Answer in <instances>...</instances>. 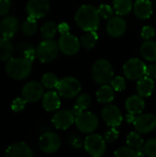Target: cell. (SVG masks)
Instances as JSON below:
<instances>
[{"mask_svg":"<svg viewBox=\"0 0 156 157\" xmlns=\"http://www.w3.org/2000/svg\"><path fill=\"white\" fill-rule=\"evenodd\" d=\"M74 20L84 31L97 30L100 24V16L94 6L83 5L76 10Z\"/></svg>","mask_w":156,"mask_h":157,"instance_id":"1","label":"cell"},{"mask_svg":"<svg viewBox=\"0 0 156 157\" xmlns=\"http://www.w3.org/2000/svg\"><path fill=\"white\" fill-rule=\"evenodd\" d=\"M31 61L25 57L10 58L6 63V72L13 79L23 80L27 78L32 68Z\"/></svg>","mask_w":156,"mask_h":157,"instance_id":"2","label":"cell"},{"mask_svg":"<svg viewBox=\"0 0 156 157\" xmlns=\"http://www.w3.org/2000/svg\"><path fill=\"white\" fill-rule=\"evenodd\" d=\"M92 76L94 81L98 85H107L114 77V70L111 63L105 59L96 61L92 67Z\"/></svg>","mask_w":156,"mask_h":157,"instance_id":"3","label":"cell"},{"mask_svg":"<svg viewBox=\"0 0 156 157\" xmlns=\"http://www.w3.org/2000/svg\"><path fill=\"white\" fill-rule=\"evenodd\" d=\"M59 46L51 39H45L37 47V57L41 63H51L59 54Z\"/></svg>","mask_w":156,"mask_h":157,"instance_id":"4","label":"cell"},{"mask_svg":"<svg viewBox=\"0 0 156 157\" xmlns=\"http://www.w3.org/2000/svg\"><path fill=\"white\" fill-rule=\"evenodd\" d=\"M104 137L100 134H89L84 141V147L86 152L93 157L102 156L107 149V144Z\"/></svg>","mask_w":156,"mask_h":157,"instance_id":"5","label":"cell"},{"mask_svg":"<svg viewBox=\"0 0 156 157\" xmlns=\"http://www.w3.org/2000/svg\"><path fill=\"white\" fill-rule=\"evenodd\" d=\"M75 126L83 133H91L95 132L98 125L99 121L96 114L90 111H83L75 116Z\"/></svg>","mask_w":156,"mask_h":157,"instance_id":"6","label":"cell"},{"mask_svg":"<svg viewBox=\"0 0 156 157\" xmlns=\"http://www.w3.org/2000/svg\"><path fill=\"white\" fill-rule=\"evenodd\" d=\"M81 88L82 86L80 82L73 76H66L61 79L57 86L59 95L68 99L76 97L80 93Z\"/></svg>","mask_w":156,"mask_h":157,"instance_id":"7","label":"cell"},{"mask_svg":"<svg viewBox=\"0 0 156 157\" xmlns=\"http://www.w3.org/2000/svg\"><path fill=\"white\" fill-rule=\"evenodd\" d=\"M146 64L139 58H131L123 65V74L130 80H139L145 75Z\"/></svg>","mask_w":156,"mask_h":157,"instance_id":"8","label":"cell"},{"mask_svg":"<svg viewBox=\"0 0 156 157\" xmlns=\"http://www.w3.org/2000/svg\"><path fill=\"white\" fill-rule=\"evenodd\" d=\"M58 46L60 51L63 54L71 56L76 54L79 52L81 42L76 36L71 33H67V34H63L60 37L58 40Z\"/></svg>","mask_w":156,"mask_h":157,"instance_id":"9","label":"cell"},{"mask_svg":"<svg viewBox=\"0 0 156 157\" xmlns=\"http://www.w3.org/2000/svg\"><path fill=\"white\" fill-rule=\"evenodd\" d=\"M39 145L42 152L46 154H53L59 150L61 146V139L57 133L47 132L40 136Z\"/></svg>","mask_w":156,"mask_h":157,"instance_id":"10","label":"cell"},{"mask_svg":"<svg viewBox=\"0 0 156 157\" xmlns=\"http://www.w3.org/2000/svg\"><path fill=\"white\" fill-rule=\"evenodd\" d=\"M101 117L108 127H119L123 121L120 109L111 104H107L101 110Z\"/></svg>","mask_w":156,"mask_h":157,"instance_id":"11","label":"cell"},{"mask_svg":"<svg viewBox=\"0 0 156 157\" xmlns=\"http://www.w3.org/2000/svg\"><path fill=\"white\" fill-rule=\"evenodd\" d=\"M133 125L136 132L141 134L152 132L156 128V116L152 113L142 114L136 117Z\"/></svg>","mask_w":156,"mask_h":157,"instance_id":"12","label":"cell"},{"mask_svg":"<svg viewBox=\"0 0 156 157\" xmlns=\"http://www.w3.org/2000/svg\"><path fill=\"white\" fill-rule=\"evenodd\" d=\"M43 86L37 81L27 83L22 88V98L27 102H37L43 97Z\"/></svg>","mask_w":156,"mask_h":157,"instance_id":"13","label":"cell"},{"mask_svg":"<svg viewBox=\"0 0 156 157\" xmlns=\"http://www.w3.org/2000/svg\"><path fill=\"white\" fill-rule=\"evenodd\" d=\"M75 121V115L73 110L69 109H61L58 110L52 117L51 122L56 129L66 130L70 128Z\"/></svg>","mask_w":156,"mask_h":157,"instance_id":"14","label":"cell"},{"mask_svg":"<svg viewBox=\"0 0 156 157\" xmlns=\"http://www.w3.org/2000/svg\"><path fill=\"white\" fill-rule=\"evenodd\" d=\"M49 0H29L27 4V13L29 17L36 19L45 17L50 10Z\"/></svg>","mask_w":156,"mask_h":157,"instance_id":"15","label":"cell"},{"mask_svg":"<svg viewBox=\"0 0 156 157\" xmlns=\"http://www.w3.org/2000/svg\"><path fill=\"white\" fill-rule=\"evenodd\" d=\"M107 32L109 36L113 38H118L122 36L127 29L126 20L121 16L112 17L108 19L106 27Z\"/></svg>","mask_w":156,"mask_h":157,"instance_id":"16","label":"cell"},{"mask_svg":"<svg viewBox=\"0 0 156 157\" xmlns=\"http://www.w3.org/2000/svg\"><path fill=\"white\" fill-rule=\"evenodd\" d=\"M19 28V22L14 16H9L2 19L0 22V33L3 37L11 39L13 38Z\"/></svg>","mask_w":156,"mask_h":157,"instance_id":"17","label":"cell"},{"mask_svg":"<svg viewBox=\"0 0 156 157\" xmlns=\"http://www.w3.org/2000/svg\"><path fill=\"white\" fill-rule=\"evenodd\" d=\"M34 155L30 147L23 142L16 143L8 146L6 150V157H32Z\"/></svg>","mask_w":156,"mask_h":157,"instance_id":"18","label":"cell"},{"mask_svg":"<svg viewBox=\"0 0 156 157\" xmlns=\"http://www.w3.org/2000/svg\"><path fill=\"white\" fill-rule=\"evenodd\" d=\"M133 12L139 19H148L153 14L151 0H137L133 5Z\"/></svg>","mask_w":156,"mask_h":157,"instance_id":"19","label":"cell"},{"mask_svg":"<svg viewBox=\"0 0 156 157\" xmlns=\"http://www.w3.org/2000/svg\"><path fill=\"white\" fill-rule=\"evenodd\" d=\"M61 100L59 93L55 91H48L42 97V107L46 111L52 112L60 109Z\"/></svg>","mask_w":156,"mask_h":157,"instance_id":"20","label":"cell"},{"mask_svg":"<svg viewBox=\"0 0 156 157\" xmlns=\"http://www.w3.org/2000/svg\"><path fill=\"white\" fill-rule=\"evenodd\" d=\"M125 108L128 113L139 115L143 111L145 108V102L143 97L140 95H133L127 98L125 102Z\"/></svg>","mask_w":156,"mask_h":157,"instance_id":"21","label":"cell"},{"mask_svg":"<svg viewBox=\"0 0 156 157\" xmlns=\"http://www.w3.org/2000/svg\"><path fill=\"white\" fill-rule=\"evenodd\" d=\"M137 93L143 98H148L150 97L154 90V79L148 77L147 75L143 76L140 78L137 82L136 86Z\"/></svg>","mask_w":156,"mask_h":157,"instance_id":"22","label":"cell"},{"mask_svg":"<svg viewBox=\"0 0 156 157\" xmlns=\"http://www.w3.org/2000/svg\"><path fill=\"white\" fill-rule=\"evenodd\" d=\"M91 103H92V98L88 94H86V93L80 94L75 98L74 105V108L72 110H73L74 114L76 116L79 113L85 111L86 109H88L89 106L91 105Z\"/></svg>","mask_w":156,"mask_h":157,"instance_id":"23","label":"cell"},{"mask_svg":"<svg viewBox=\"0 0 156 157\" xmlns=\"http://www.w3.org/2000/svg\"><path fill=\"white\" fill-rule=\"evenodd\" d=\"M141 54L148 62H156V42L154 40H145L141 46Z\"/></svg>","mask_w":156,"mask_h":157,"instance_id":"24","label":"cell"},{"mask_svg":"<svg viewBox=\"0 0 156 157\" xmlns=\"http://www.w3.org/2000/svg\"><path fill=\"white\" fill-rule=\"evenodd\" d=\"M97 99L101 104H109L114 99V89L112 86L108 85H103L97 91Z\"/></svg>","mask_w":156,"mask_h":157,"instance_id":"25","label":"cell"},{"mask_svg":"<svg viewBox=\"0 0 156 157\" xmlns=\"http://www.w3.org/2000/svg\"><path fill=\"white\" fill-rule=\"evenodd\" d=\"M13 45L9 39L1 37L0 38V61H8L13 54Z\"/></svg>","mask_w":156,"mask_h":157,"instance_id":"26","label":"cell"},{"mask_svg":"<svg viewBox=\"0 0 156 157\" xmlns=\"http://www.w3.org/2000/svg\"><path fill=\"white\" fill-rule=\"evenodd\" d=\"M113 8L119 16H126L132 10L131 0H113Z\"/></svg>","mask_w":156,"mask_h":157,"instance_id":"27","label":"cell"},{"mask_svg":"<svg viewBox=\"0 0 156 157\" xmlns=\"http://www.w3.org/2000/svg\"><path fill=\"white\" fill-rule=\"evenodd\" d=\"M98 40V35L97 33V30H91V31H86V33L81 37L80 42L81 45L86 50H91L95 47Z\"/></svg>","mask_w":156,"mask_h":157,"instance_id":"28","label":"cell"},{"mask_svg":"<svg viewBox=\"0 0 156 157\" xmlns=\"http://www.w3.org/2000/svg\"><path fill=\"white\" fill-rule=\"evenodd\" d=\"M126 143H127L128 146L131 147L134 150H138L140 148H143V144H144L143 138L141 136V133L138 132H130L126 138Z\"/></svg>","mask_w":156,"mask_h":157,"instance_id":"29","label":"cell"},{"mask_svg":"<svg viewBox=\"0 0 156 157\" xmlns=\"http://www.w3.org/2000/svg\"><path fill=\"white\" fill-rule=\"evenodd\" d=\"M57 31H58V25H56V23L53 21L45 22L40 29L41 36L44 39H52Z\"/></svg>","mask_w":156,"mask_h":157,"instance_id":"30","label":"cell"},{"mask_svg":"<svg viewBox=\"0 0 156 157\" xmlns=\"http://www.w3.org/2000/svg\"><path fill=\"white\" fill-rule=\"evenodd\" d=\"M37 29H38V25H37L36 18L31 17H29L27 19H25L21 26L22 32L27 36H32L33 34H35Z\"/></svg>","mask_w":156,"mask_h":157,"instance_id":"31","label":"cell"},{"mask_svg":"<svg viewBox=\"0 0 156 157\" xmlns=\"http://www.w3.org/2000/svg\"><path fill=\"white\" fill-rule=\"evenodd\" d=\"M59 82H60V80H59L58 76L52 73H47V74L43 75V76L41 77L42 86L48 89L57 88Z\"/></svg>","mask_w":156,"mask_h":157,"instance_id":"32","label":"cell"},{"mask_svg":"<svg viewBox=\"0 0 156 157\" xmlns=\"http://www.w3.org/2000/svg\"><path fill=\"white\" fill-rule=\"evenodd\" d=\"M114 155L116 157H137V152L130 146H121L115 151Z\"/></svg>","mask_w":156,"mask_h":157,"instance_id":"33","label":"cell"},{"mask_svg":"<svg viewBox=\"0 0 156 157\" xmlns=\"http://www.w3.org/2000/svg\"><path fill=\"white\" fill-rule=\"evenodd\" d=\"M143 149L145 155L156 157V138L149 139L147 142H145Z\"/></svg>","mask_w":156,"mask_h":157,"instance_id":"34","label":"cell"},{"mask_svg":"<svg viewBox=\"0 0 156 157\" xmlns=\"http://www.w3.org/2000/svg\"><path fill=\"white\" fill-rule=\"evenodd\" d=\"M97 10H98L100 17H103L105 19H109L110 17H113V10H114V8H112L109 5L101 4L98 6Z\"/></svg>","mask_w":156,"mask_h":157,"instance_id":"35","label":"cell"},{"mask_svg":"<svg viewBox=\"0 0 156 157\" xmlns=\"http://www.w3.org/2000/svg\"><path fill=\"white\" fill-rule=\"evenodd\" d=\"M111 84V86L112 88L114 89V91H117V92H120V91H123L126 87V83H125V80L122 76H114L110 82Z\"/></svg>","mask_w":156,"mask_h":157,"instance_id":"36","label":"cell"},{"mask_svg":"<svg viewBox=\"0 0 156 157\" xmlns=\"http://www.w3.org/2000/svg\"><path fill=\"white\" fill-rule=\"evenodd\" d=\"M67 142H68V144L74 149H80L82 148V146H84L83 139L78 134H71L68 137Z\"/></svg>","mask_w":156,"mask_h":157,"instance_id":"37","label":"cell"},{"mask_svg":"<svg viewBox=\"0 0 156 157\" xmlns=\"http://www.w3.org/2000/svg\"><path fill=\"white\" fill-rule=\"evenodd\" d=\"M119 134L120 132L117 130V127H110V129L104 133V139L107 143L111 144V143H114L118 139Z\"/></svg>","mask_w":156,"mask_h":157,"instance_id":"38","label":"cell"},{"mask_svg":"<svg viewBox=\"0 0 156 157\" xmlns=\"http://www.w3.org/2000/svg\"><path fill=\"white\" fill-rule=\"evenodd\" d=\"M23 50H22V53H23V57L27 58L28 60L33 62V60L35 59V57L37 56V52L36 50L34 48H32L31 45L29 44H23Z\"/></svg>","mask_w":156,"mask_h":157,"instance_id":"39","label":"cell"},{"mask_svg":"<svg viewBox=\"0 0 156 157\" xmlns=\"http://www.w3.org/2000/svg\"><path fill=\"white\" fill-rule=\"evenodd\" d=\"M155 29L152 26H144L142 29L141 36L143 40H152L155 36Z\"/></svg>","mask_w":156,"mask_h":157,"instance_id":"40","label":"cell"},{"mask_svg":"<svg viewBox=\"0 0 156 157\" xmlns=\"http://www.w3.org/2000/svg\"><path fill=\"white\" fill-rule=\"evenodd\" d=\"M26 100L22 98H17L14 99V101L11 104V109L14 112H20L25 109L26 106Z\"/></svg>","mask_w":156,"mask_h":157,"instance_id":"41","label":"cell"},{"mask_svg":"<svg viewBox=\"0 0 156 157\" xmlns=\"http://www.w3.org/2000/svg\"><path fill=\"white\" fill-rule=\"evenodd\" d=\"M11 7V0H0V16L6 15Z\"/></svg>","mask_w":156,"mask_h":157,"instance_id":"42","label":"cell"},{"mask_svg":"<svg viewBox=\"0 0 156 157\" xmlns=\"http://www.w3.org/2000/svg\"><path fill=\"white\" fill-rule=\"evenodd\" d=\"M145 75L152 79H156V64H149L146 65Z\"/></svg>","mask_w":156,"mask_h":157,"instance_id":"43","label":"cell"},{"mask_svg":"<svg viewBox=\"0 0 156 157\" xmlns=\"http://www.w3.org/2000/svg\"><path fill=\"white\" fill-rule=\"evenodd\" d=\"M58 31L63 35V34H67L70 33V26L66 22H62L58 25Z\"/></svg>","mask_w":156,"mask_h":157,"instance_id":"44","label":"cell"},{"mask_svg":"<svg viewBox=\"0 0 156 157\" xmlns=\"http://www.w3.org/2000/svg\"><path fill=\"white\" fill-rule=\"evenodd\" d=\"M135 119H136V115H133V114H131V113H128L126 115V121L128 123H133Z\"/></svg>","mask_w":156,"mask_h":157,"instance_id":"45","label":"cell"},{"mask_svg":"<svg viewBox=\"0 0 156 157\" xmlns=\"http://www.w3.org/2000/svg\"><path fill=\"white\" fill-rule=\"evenodd\" d=\"M151 1H154V0H151Z\"/></svg>","mask_w":156,"mask_h":157,"instance_id":"46","label":"cell"}]
</instances>
